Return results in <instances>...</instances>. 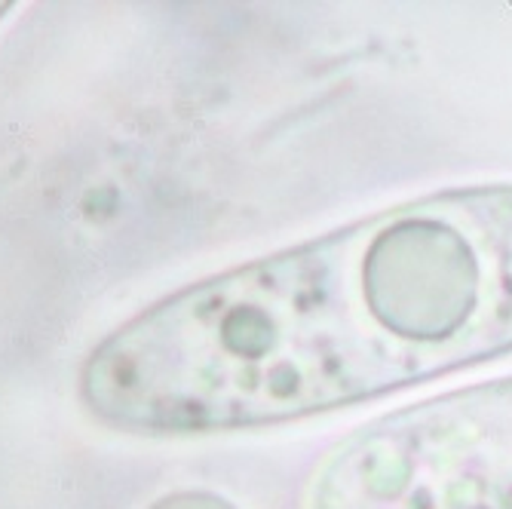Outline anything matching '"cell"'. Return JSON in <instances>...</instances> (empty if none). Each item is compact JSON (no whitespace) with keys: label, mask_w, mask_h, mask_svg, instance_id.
Returning a JSON list of instances; mask_svg holds the SVG:
<instances>
[{"label":"cell","mask_w":512,"mask_h":509,"mask_svg":"<svg viewBox=\"0 0 512 509\" xmlns=\"http://www.w3.org/2000/svg\"><path fill=\"white\" fill-rule=\"evenodd\" d=\"M507 353L512 184H467L160 298L89 353L77 393L120 433H237Z\"/></svg>","instance_id":"obj_1"},{"label":"cell","mask_w":512,"mask_h":509,"mask_svg":"<svg viewBox=\"0 0 512 509\" xmlns=\"http://www.w3.org/2000/svg\"><path fill=\"white\" fill-rule=\"evenodd\" d=\"M300 509H512V377L362 424L322 455Z\"/></svg>","instance_id":"obj_2"},{"label":"cell","mask_w":512,"mask_h":509,"mask_svg":"<svg viewBox=\"0 0 512 509\" xmlns=\"http://www.w3.org/2000/svg\"><path fill=\"white\" fill-rule=\"evenodd\" d=\"M151 509H237V506H233L231 500H224L222 494H215V491L191 488V491H172V494L160 497Z\"/></svg>","instance_id":"obj_3"},{"label":"cell","mask_w":512,"mask_h":509,"mask_svg":"<svg viewBox=\"0 0 512 509\" xmlns=\"http://www.w3.org/2000/svg\"><path fill=\"white\" fill-rule=\"evenodd\" d=\"M10 6H13V4H6V0H0V19H4V15L10 13Z\"/></svg>","instance_id":"obj_4"}]
</instances>
